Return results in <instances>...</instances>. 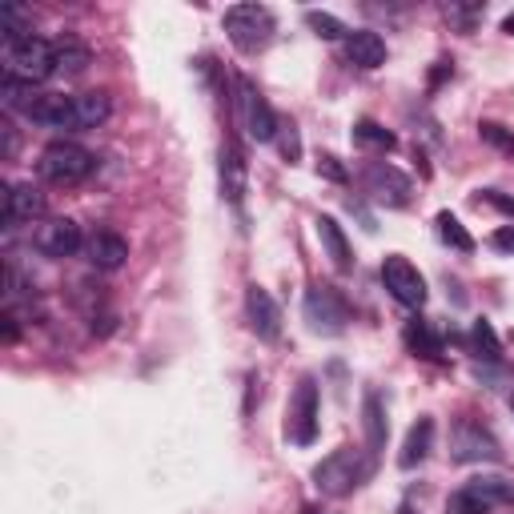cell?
Wrapping results in <instances>:
<instances>
[{
  "instance_id": "25",
  "label": "cell",
  "mask_w": 514,
  "mask_h": 514,
  "mask_svg": "<svg viewBox=\"0 0 514 514\" xmlns=\"http://www.w3.org/2000/svg\"><path fill=\"white\" fill-rule=\"evenodd\" d=\"M434 225H438V237H442L450 249H458V253H474V237L466 233V225H462L450 209H442V213L434 217Z\"/></svg>"
},
{
  "instance_id": "7",
  "label": "cell",
  "mask_w": 514,
  "mask_h": 514,
  "mask_svg": "<svg viewBox=\"0 0 514 514\" xmlns=\"http://www.w3.org/2000/svg\"><path fill=\"white\" fill-rule=\"evenodd\" d=\"M314 438H318V382L306 374L294 386L290 406H286V442L314 446Z\"/></svg>"
},
{
  "instance_id": "29",
  "label": "cell",
  "mask_w": 514,
  "mask_h": 514,
  "mask_svg": "<svg viewBox=\"0 0 514 514\" xmlns=\"http://www.w3.org/2000/svg\"><path fill=\"white\" fill-rule=\"evenodd\" d=\"M486 5H478V0H470V5H462V0H450V5H442V17L458 29V33H474V25L482 21Z\"/></svg>"
},
{
  "instance_id": "23",
  "label": "cell",
  "mask_w": 514,
  "mask_h": 514,
  "mask_svg": "<svg viewBox=\"0 0 514 514\" xmlns=\"http://www.w3.org/2000/svg\"><path fill=\"white\" fill-rule=\"evenodd\" d=\"M402 342L414 358H426V362H438L442 358V338L434 334V326L426 318H410L406 330H402Z\"/></svg>"
},
{
  "instance_id": "13",
  "label": "cell",
  "mask_w": 514,
  "mask_h": 514,
  "mask_svg": "<svg viewBox=\"0 0 514 514\" xmlns=\"http://www.w3.org/2000/svg\"><path fill=\"white\" fill-rule=\"evenodd\" d=\"M245 314H249V326L262 342H278L282 338V310L274 302V294L266 286H249L245 290Z\"/></svg>"
},
{
  "instance_id": "19",
  "label": "cell",
  "mask_w": 514,
  "mask_h": 514,
  "mask_svg": "<svg viewBox=\"0 0 514 514\" xmlns=\"http://www.w3.org/2000/svg\"><path fill=\"white\" fill-rule=\"evenodd\" d=\"M318 237H322V249H326V257L334 262V270H354V249H350V237H346V229L338 225V217H330V213H322L318 221Z\"/></svg>"
},
{
  "instance_id": "1",
  "label": "cell",
  "mask_w": 514,
  "mask_h": 514,
  "mask_svg": "<svg viewBox=\"0 0 514 514\" xmlns=\"http://www.w3.org/2000/svg\"><path fill=\"white\" fill-rule=\"evenodd\" d=\"M374 474V458L354 450V446H338L330 458H322L314 466V486L326 494V498H346L354 494L366 478Z\"/></svg>"
},
{
  "instance_id": "26",
  "label": "cell",
  "mask_w": 514,
  "mask_h": 514,
  "mask_svg": "<svg viewBox=\"0 0 514 514\" xmlns=\"http://www.w3.org/2000/svg\"><path fill=\"white\" fill-rule=\"evenodd\" d=\"M0 101H5V109H13V113H29L33 101H37V85L5 77V81H0Z\"/></svg>"
},
{
  "instance_id": "9",
  "label": "cell",
  "mask_w": 514,
  "mask_h": 514,
  "mask_svg": "<svg viewBox=\"0 0 514 514\" xmlns=\"http://www.w3.org/2000/svg\"><path fill=\"white\" fill-rule=\"evenodd\" d=\"M362 185H366V193H370L374 201H382V205H390V209L410 205V193H414L410 177H406L398 165H390V161H374V165H366Z\"/></svg>"
},
{
  "instance_id": "4",
  "label": "cell",
  "mask_w": 514,
  "mask_h": 514,
  "mask_svg": "<svg viewBox=\"0 0 514 514\" xmlns=\"http://www.w3.org/2000/svg\"><path fill=\"white\" fill-rule=\"evenodd\" d=\"M57 73V53H53V41L45 37H25V41H13L5 45V77H17V81H45Z\"/></svg>"
},
{
  "instance_id": "18",
  "label": "cell",
  "mask_w": 514,
  "mask_h": 514,
  "mask_svg": "<svg viewBox=\"0 0 514 514\" xmlns=\"http://www.w3.org/2000/svg\"><path fill=\"white\" fill-rule=\"evenodd\" d=\"M362 430H366V454L378 462V454L386 450V434H390V422H386V406L378 398V390H366L362 394Z\"/></svg>"
},
{
  "instance_id": "10",
  "label": "cell",
  "mask_w": 514,
  "mask_h": 514,
  "mask_svg": "<svg viewBox=\"0 0 514 514\" xmlns=\"http://www.w3.org/2000/svg\"><path fill=\"white\" fill-rule=\"evenodd\" d=\"M45 193L33 185V181H17V185H5L0 193V221L5 229H17V225H29V221H41L45 217Z\"/></svg>"
},
{
  "instance_id": "34",
  "label": "cell",
  "mask_w": 514,
  "mask_h": 514,
  "mask_svg": "<svg viewBox=\"0 0 514 514\" xmlns=\"http://www.w3.org/2000/svg\"><path fill=\"white\" fill-rule=\"evenodd\" d=\"M274 141H278V153H282V157H286L290 165H294V161L302 157V137H298L294 121H282V125H278V137H274Z\"/></svg>"
},
{
  "instance_id": "24",
  "label": "cell",
  "mask_w": 514,
  "mask_h": 514,
  "mask_svg": "<svg viewBox=\"0 0 514 514\" xmlns=\"http://www.w3.org/2000/svg\"><path fill=\"white\" fill-rule=\"evenodd\" d=\"M0 33H5V45L33 37V13L25 5H5L0 9Z\"/></svg>"
},
{
  "instance_id": "32",
  "label": "cell",
  "mask_w": 514,
  "mask_h": 514,
  "mask_svg": "<svg viewBox=\"0 0 514 514\" xmlns=\"http://www.w3.org/2000/svg\"><path fill=\"white\" fill-rule=\"evenodd\" d=\"M446 514H490V502L478 498L470 486H462V490H454L446 498Z\"/></svg>"
},
{
  "instance_id": "28",
  "label": "cell",
  "mask_w": 514,
  "mask_h": 514,
  "mask_svg": "<svg viewBox=\"0 0 514 514\" xmlns=\"http://www.w3.org/2000/svg\"><path fill=\"white\" fill-rule=\"evenodd\" d=\"M354 141H358L362 149H382V153H390V149L398 145V137H394L390 129H382L378 121H370V117H362V121L354 125Z\"/></svg>"
},
{
  "instance_id": "41",
  "label": "cell",
  "mask_w": 514,
  "mask_h": 514,
  "mask_svg": "<svg viewBox=\"0 0 514 514\" xmlns=\"http://www.w3.org/2000/svg\"><path fill=\"white\" fill-rule=\"evenodd\" d=\"M510 414H514V394H510Z\"/></svg>"
},
{
  "instance_id": "15",
  "label": "cell",
  "mask_w": 514,
  "mask_h": 514,
  "mask_svg": "<svg viewBox=\"0 0 514 514\" xmlns=\"http://www.w3.org/2000/svg\"><path fill=\"white\" fill-rule=\"evenodd\" d=\"M346 61L354 69H382L386 65V41L374 29H354L346 37Z\"/></svg>"
},
{
  "instance_id": "38",
  "label": "cell",
  "mask_w": 514,
  "mask_h": 514,
  "mask_svg": "<svg viewBox=\"0 0 514 514\" xmlns=\"http://www.w3.org/2000/svg\"><path fill=\"white\" fill-rule=\"evenodd\" d=\"M0 334H5V342H9V346L21 338V322H17V314H13V310H9L5 318H0Z\"/></svg>"
},
{
  "instance_id": "33",
  "label": "cell",
  "mask_w": 514,
  "mask_h": 514,
  "mask_svg": "<svg viewBox=\"0 0 514 514\" xmlns=\"http://www.w3.org/2000/svg\"><path fill=\"white\" fill-rule=\"evenodd\" d=\"M478 137H482L486 145H494L498 153L514 157V133H510L506 125H498V121H482V125H478Z\"/></svg>"
},
{
  "instance_id": "5",
  "label": "cell",
  "mask_w": 514,
  "mask_h": 514,
  "mask_svg": "<svg viewBox=\"0 0 514 514\" xmlns=\"http://www.w3.org/2000/svg\"><path fill=\"white\" fill-rule=\"evenodd\" d=\"M233 85H237V121L249 133V141H257V145L274 141L282 117L270 109V101L262 97V89H257L249 77H233Z\"/></svg>"
},
{
  "instance_id": "3",
  "label": "cell",
  "mask_w": 514,
  "mask_h": 514,
  "mask_svg": "<svg viewBox=\"0 0 514 514\" xmlns=\"http://www.w3.org/2000/svg\"><path fill=\"white\" fill-rule=\"evenodd\" d=\"M93 169H97V157L77 141H53V145L41 149V161H37V173L49 185H65V189L89 181Z\"/></svg>"
},
{
  "instance_id": "21",
  "label": "cell",
  "mask_w": 514,
  "mask_h": 514,
  "mask_svg": "<svg viewBox=\"0 0 514 514\" xmlns=\"http://www.w3.org/2000/svg\"><path fill=\"white\" fill-rule=\"evenodd\" d=\"M53 53H57V73H65V77H77V73H85L93 65V49L73 33H61L53 41Z\"/></svg>"
},
{
  "instance_id": "40",
  "label": "cell",
  "mask_w": 514,
  "mask_h": 514,
  "mask_svg": "<svg viewBox=\"0 0 514 514\" xmlns=\"http://www.w3.org/2000/svg\"><path fill=\"white\" fill-rule=\"evenodd\" d=\"M502 33H510V37H514V13H510V17L502 21Z\"/></svg>"
},
{
  "instance_id": "14",
  "label": "cell",
  "mask_w": 514,
  "mask_h": 514,
  "mask_svg": "<svg viewBox=\"0 0 514 514\" xmlns=\"http://www.w3.org/2000/svg\"><path fill=\"white\" fill-rule=\"evenodd\" d=\"M85 257H89V266L93 270H121L129 262V241L117 233V229H93L89 241H85Z\"/></svg>"
},
{
  "instance_id": "39",
  "label": "cell",
  "mask_w": 514,
  "mask_h": 514,
  "mask_svg": "<svg viewBox=\"0 0 514 514\" xmlns=\"http://www.w3.org/2000/svg\"><path fill=\"white\" fill-rule=\"evenodd\" d=\"M0 133H5V161H13L17 157V129L5 121V125H0Z\"/></svg>"
},
{
  "instance_id": "17",
  "label": "cell",
  "mask_w": 514,
  "mask_h": 514,
  "mask_svg": "<svg viewBox=\"0 0 514 514\" xmlns=\"http://www.w3.org/2000/svg\"><path fill=\"white\" fill-rule=\"evenodd\" d=\"M113 113V101L109 93H77L73 97V121H69V133H89V129H101Z\"/></svg>"
},
{
  "instance_id": "30",
  "label": "cell",
  "mask_w": 514,
  "mask_h": 514,
  "mask_svg": "<svg viewBox=\"0 0 514 514\" xmlns=\"http://www.w3.org/2000/svg\"><path fill=\"white\" fill-rule=\"evenodd\" d=\"M306 25H310V33L322 37V41H346V37H350V29H346L334 13H322V9H310V13H306Z\"/></svg>"
},
{
  "instance_id": "31",
  "label": "cell",
  "mask_w": 514,
  "mask_h": 514,
  "mask_svg": "<svg viewBox=\"0 0 514 514\" xmlns=\"http://www.w3.org/2000/svg\"><path fill=\"white\" fill-rule=\"evenodd\" d=\"M470 346H474V354H478V358H486V362H498V358H502V342H498V334H494V326H490V322H474V330H470Z\"/></svg>"
},
{
  "instance_id": "8",
  "label": "cell",
  "mask_w": 514,
  "mask_h": 514,
  "mask_svg": "<svg viewBox=\"0 0 514 514\" xmlns=\"http://www.w3.org/2000/svg\"><path fill=\"white\" fill-rule=\"evenodd\" d=\"M382 286L390 290L394 302H402L410 310H422V302H426V278L418 274V266L410 262V257H402V253H390L386 262H382Z\"/></svg>"
},
{
  "instance_id": "6",
  "label": "cell",
  "mask_w": 514,
  "mask_h": 514,
  "mask_svg": "<svg viewBox=\"0 0 514 514\" xmlns=\"http://www.w3.org/2000/svg\"><path fill=\"white\" fill-rule=\"evenodd\" d=\"M302 314H306V322H310L314 334L334 338V334H342L346 322H350V302H346L342 290H334V286H310V294H306V302H302Z\"/></svg>"
},
{
  "instance_id": "11",
  "label": "cell",
  "mask_w": 514,
  "mask_h": 514,
  "mask_svg": "<svg viewBox=\"0 0 514 514\" xmlns=\"http://www.w3.org/2000/svg\"><path fill=\"white\" fill-rule=\"evenodd\" d=\"M450 458L454 462H498L502 458V446L490 430H482L478 422H458L454 434H450Z\"/></svg>"
},
{
  "instance_id": "36",
  "label": "cell",
  "mask_w": 514,
  "mask_h": 514,
  "mask_svg": "<svg viewBox=\"0 0 514 514\" xmlns=\"http://www.w3.org/2000/svg\"><path fill=\"white\" fill-rule=\"evenodd\" d=\"M478 201H486V205H494L498 213L514 217V197H506V193H498V189H482V193H478Z\"/></svg>"
},
{
  "instance_id": "2",
  "label": "cell",
  "mask_w": 514,
  "mask_h": 514,
  "mask_svg": "<svg viewBox=\"0 0 514 514\" xmlns=\"http://www.w3.org/2000/svg\"><path fill=\"white\" fill-rule=\"evenodd\" d=\"M225 33H229L237 53L253 57V53H262L274 41L278 21H274V13L266 5H233V9H225Z\"/></svg>"
},
{
  "instance_id": "27",
  "label": "cell",
  "mask_w": 514,
  "mask_h": 514,
  "mask_svg": "<svg viewBox=\"0 0 514 514\" xmlns=\"http://www.w3.org/2000/svg\"><path fill=\"white\" fill-rule=\"evenodd\" d=\"M478 498H486L490 506H498V502H514V482L510 478H498V474H482V478H470L466 482Z\"/></svg>"
},
{
  "instance_id": "16",
  "label": "cell",
  "mask_w": 514,
  "mask_h": 514,
  "mask_svg": "<svg viewBox=\"0 0 514 514\" xmlns=\"http://www.w3.org/2000/svg\"><path fill=\"white\" fill-rule=\"evenodd\" d=\"M33 125H45V129H65L69 133V121H73V97L69 93H37L33 109L25 113Z\"/></svg>"
},
{
  "instance_id": "20",
  "label": "cell",
  "mask_w": 514,
  "mask_h": 514,
  "mask_svg": "<svg viewBox=\"0 0 514 514\" xmlns=\"http://www.w3.org/2000/svg\"><path fill=\"white\" fill-rule=\"evenodd\" d=\"M430 450H434V418L422 414V418L410 426V434H406V442H402V450H398V466H402V470H414L418 462L430 458Z\"/></svg>"
},
{
  "instance_id": "22",
  "label": "cell",
  "mask_w": 514,
  "mask_h": 514,
  "mask_svg": "<svg viewBox=\"0 0 514 514\" xmlns=\"http://www.w3.org/2000/svg\"><path fill=\"white\" fill-rule=\"evenodd\" d=\"M221 193L237 205L245 197V153L237 149V141L221 145Z\"/></svg>"
},
{
  "instance_id": "12",
  "label": "cell",
  "mask_w": 514,
  "mask_h": 514,
  "mask_svg": "<svg viewBox=\"0 0 514 514\" xmlns=\"http://www.w3.org/2000/svg\"><path fill=\"white\" fill-rule=\"evenodd\" d=\"M81 245H85L81 241V225L73 217H49V221H41L33 229V249L45 253V257H57V262L61 257H73Z\"/></svg>"
},
{
  "instance_id": "35",
  "label": "cell",
  "mask_w": 514,
  "mask_h": 514,
  "mask_svg": "<svg viewBox=\"0 0 514 514\" xmlns=\"http://www.w3.org/2000/svg\"><path fill=\"white\" fill-rule=\"evenodd\" d=\"M318 173H322L326 181H338V185L346 181V169H342V161H338L334 153H322V157H318Z\"/></svg>"
},
{
  "instance_id": "37",
  "label": "cell",
  "mask_w": 514,
  "mask_h": 514,
  "mask_svg": "<svg viewBox=\"0 0 514 514\" xmlns=\"http://www.w3.org/2000/svg\"><path fill=\"white\" fill-rule=\"evenodd\" d=\"M490 249H498V253H514V225L494 229V233H490Z\"/></svg>"
}]
</instances>
